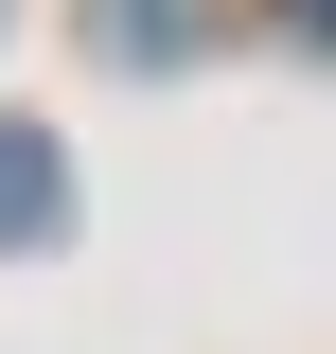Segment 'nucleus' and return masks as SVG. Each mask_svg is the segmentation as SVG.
Wrapping results in <instances>:
<instances>
[{
    "mask_svg": "<svg viewBox=\"0 0 336 354\" xmlns=\"http://www.w3.org/2000/svg\"><path fill=\"white\" fill-rule=\"evenodd\" d=\"M53 230H71V160L36 124H0V248H53Z\"/></svg>",
    "mask_w": 336,
    "mask_h": 354,
    "instance_id": "f257e3e1",
    "label": "nucleus"
},
{
    "mask_svg": "<svg viewBox=\"0 0 336 354\" xmlns=\"http://www.w3.org/2000/svg\"><path fill=\"white\" fill-rule=\"evenodd\" d=\"M106 36H142V53H177V0H106Z\"/></svg>",
    "mask_w": 336,
    "mask_h": 354,
    "instance_id": "f03ea898",
    "label": "nucleus"
}]
</instances>
